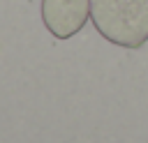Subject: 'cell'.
<instances>
[{"label": "cell", "instance_id": "6da1fadb", "mask_svg": "<svg viewBox=\"0 0 148 143\" xmlns=\"http://www.w3.org/2000/svg\"><path fill=\"white\" fill-rule=\"evenodd\" d=\"M90 21L120 48H141L148 42V0H90Z\"/></svg>", "mask_w": 148, "mask_h": 143}, {"label": "cell", "instance_id": "7a4b0ae2", "mask_svg": "<svg viewBox=\"0 0 148 143\" xmlns=\"http://www.w3.org/2000/svg\"><path fill=\"white\" fill-rule=\"evenodd\" d=\"M90 18V0H42V21L56 39H69Z\"/></svg>", "mask_w": 148, "mask_h": 143}]
</instances>
